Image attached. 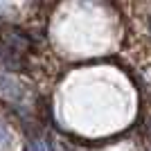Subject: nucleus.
<instances>
[{"label": "nucleus", "instance_id": "nucleus-1", "mask_svg": "<svg viewBox=\"0 0 151 151\" xmlns=\"http://www.w3.org/2000/svg\"><path fill=\"white\" fill-rule=\"evenodd\" d=\"M27 151H45V147H43V145H38V142H34V145L27 147Z\"/></svg>", "mask_w": 151, "mask_h": 151}]
</instances>
